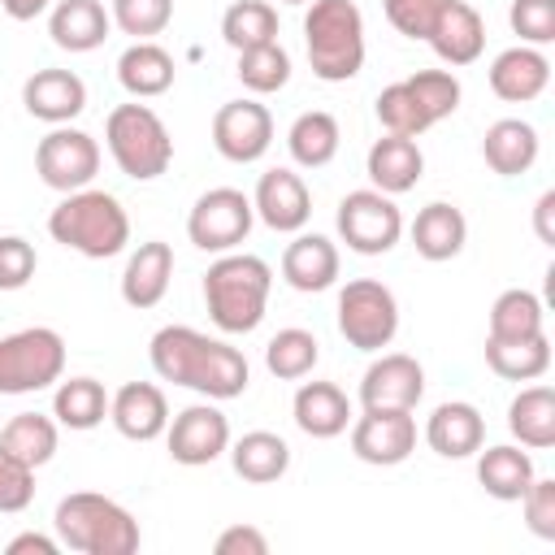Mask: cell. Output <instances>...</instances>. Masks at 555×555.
Instances as JSON below:
<instances>
[{
    "instance_id": "6da1fadb",
    "label": "cell",
    "mask_w": 555,
    "mask_h": 555,
    "mask_svg": "<svg viewBox=\"0 0 555 555\" xmlns=\"http://www.w3.org/2000/svg\"><path fill=\"white\" fill-rule=\"evenodd\" d=\"M147 360H152V373L160 382L186 386V390H195L212 403L238 399L251 382V364L238 347H230L221 338H208L191 325L156 330L152 343H147Z\"/></svg>"
},
{
    "instance_id": "7a4b0ae2",
    "label": "cell",
    "mask_w": 555,
    "mask_h": 555,
    "mask_svg": "<svg viewBox=\"0 0 555 555\" xmlns=\"http://www.w3.org/2000/svg\"><path fill=\"white\" fill-rule=\"evenodd\" d=\"M273 269L251 251H221L204 273V304L221 334H251L264 321Z\"/></svg>"
},
{
    "instance_id": "3957f363",
    "label": "cell",
    "mask_w": 555,
    "mask_h": 555,
    "mask_svg": "<svg viewBox=\"0 0 555 555\" xmlns=\"http://www.w3.org/2000/svg\"><path fill=\"white\" fill-rule=\"evenodd\" d=\"M48 234H52V243H61V247H69L87 260H108V256L126 251L130 217H126L117 195L82 186V191H69L48 212Z\"/></svg>"
},
{
    "instance_id": "277c9868",
    "label": "cell",
    "mask_w": 555,
    "mask_h": 555,
    "mask_svg": "<svg viewBox=\"0 0 555 555\" xmlns=\"http://www.w3.org/2000/svg\"><path fill=\"white\" fill-rule=\"evenodd\" d=\"M52 525H56L61 546L78 555H134L143 542L139 520L117 499L95 494V490L65 494L52 512Z\"/></svg>"
},
{
    "instance_id": "5b68a950",
    "label": "cell",
    "mask_w": 555,
    "mask_h": 555,
    "mask_svg": "<svg viewBox=\"0 0 555 555\" xmlns=\"http://www.w3.org/2000/svg\"><path fill=\"white\" fill-rule=\"evenodd\" d=\"M304 43L308 65L321 82H347L364 69V13L356 0H308Z\"/></svg>"
},
{
    "instance_id": "8992f818",
    "label": "cell",
    "mask_w": 555,
    "mask_h": 555,
    "mask_svg": "<svg viewBox=\"0 0 555 555\" xmlns=\"http://www.w3.org/2000/svg\"><path fill=\"white\" fill-rule=\"evenodd\" d=\"M104 143L113 165L134 178V182H152L173 165V139L169 126L160 121V113L152 104H117L104 117Z\"/></svg>"
},
{
    "instance_id": "52a82bcc",
    "label": "cell",
    "mask_w": 555,
    "mask_h": 555,
    "mask_svg": "<svg viewBox=\"0 0 555 555\" xmlns=\"http://www.w3.org/2000/svg\"><path fill=\"white\" fill-rule=\"evenodd\" d=\"M65 377V338L52 325H30L0 338V395H35Z\"/></svg>"
},
{
    "instance_id": "ba28073f",
    "label": "cell",
    "mask_w": 555,
    "mask_h": 555,
    "mask_svg": "<svg viewBox=\"0 0 555 555\" xmlns=\"http://www.w3.org/2000/svg\"><path fill=\"white\" fill-rule=\"evenodd\" d=\"M338 334L356 351H382L399 334V299L377 278H356L338 291Z\"/></svg>"
},
{
    "instance_id": "9c48e42d",
    "label": "cell",
    "mask_w": 555,
    "mask_h": 555,
    "mask_svg": "<svg viewBox=\"0 0 555 555\" xmlns=\"http://www.w3.org/2000/svg\"><path fill=\"white\" fill-rule=\"evenodd\" d=\"M334 225H338V238L356 256H386L403 238V212H399L395 195H382L377 186L347 191L338 199Z\"/></svg>"
},
{
    "instance_id": "30bf717a",
    "label": "cell",
    "mask_w": 555,
    "mask_h": 555,
    "mask_svg": "<svg viewBox=\"0 0 555 555\" xmlns=\"http://www.w3.org/2000/svg\"><path fill=\"white\" fill-rule=\"evenodd\" d=\"M251 221H256L251 195H243L238 186H212V191H204L191 204V212H186V238L199 251L221 256V251H234L238 243H247Z\"/></svg>"
},
{
    "instance_id": "8fae6325",
    "label": "cell",
    "mask_w": 555,
    "mask_h": 555,
    "mask_svg": "<svg viewBox=\"0 0 555 555\" xmlns=\"http://www.w3.org/2000/svg\"><path fill=\"white\" fill-rule=\"evenodd\" d=\"M35 173L61 195L82 191L100 173V143L78 126H52L35 147Z\"/></svg>"
},
{
    "instance_id": "7c38bea8",
    "label": "cell",
    "mask_w": 555,
    "mask_h": 555,
    "mask_svg": "<svg viewBox=\"0 0 555 555\" xmlns=\"http://www.w3.org/2000/svg\"><path fill=\"white\" fill-rule=\"evenodd\" d=\"M165 447H169V460L173 464L204 468V464H212L217 455L230 451V421H225V412L212 399L208 403H191L178 416H169Z\"/></svg>"
},
{
    "instance_id": "4fadbf2b",
    "label": "cell",
    "mask_w": 555,
    "mask_h": 555,
    "mask_svg": "<svg viewBox=\"0 0 555 555\" xmlns=\"http://www.w3.org/2000/svg\"><path fill=\"white\" fill-rule=\"evenodd\" d=\"M416 451V416L408 408H364L351 421V455L373 468H395Z\"/></svg>"
},
{
    "instance_id": "5bb4252c",
    "label": "cell",
    "mask_w": 555,
    "mask_h": 555,
    "mask_svg": "<svg viewBox=\"0 0 555 555\" xmlns=\"http://www.w3.org/2000/svg\"><path fill=\"white\" fill-rule=\"evenodd\" d=\"M273 143V117L260 100H225L212 113V147L230 165H256Z\"/></svg>"
},
{
    "instance_id": "9a60e30c",
    "label": "cell",
    "mask_w": 555,
    "mask_h": 555,
    "mask_svg": "<svg viewBox=\"0 0 555 555\" xmlns=\"http://www.w3.org/2000/svg\"><path fill=\"white\" fill-rule=\"evenodd\" d=\"M425 399V369L408 351L377 356L360 377V408H416Z\"/></svg>"
},
{
    "instance_id": "2e32d148",
    "label": "cell",
    "mask_w": 555,
    "mask_h": 555,
    "mask_svg": "<svg viewBox=\"0 0 555 555\" xmlns=\"http://www.w3.org/2000/svg\"><path fill=\"white\" fill-rule=\"evenodd\" d=\"M256 217L278 234H299L312 217V191L295 169H264L251 195Z\"/></svg>"
},
{
    "instance_id": "e0dca14e",
    "label": "cell",
    "mask_w": 555,
    "mask_h": 555,
    "mask_svg": "<svg viewBox=\"0 0 555 555\" xmlns=\"http://www.w3.org/2000/svg\"><path fill=\"white\" fill-rule=\"evenodd\" d=\"M22 104L35 121L69 126L87 108V82L74 69H35L22 82Z\"/></svg>"
},
{
    "instance_id": "ac0fdd59",
    "label": "cell",
    "mask_w": 555,
    "mask_h": 555,
    "mask_svg": "<svg viewBox=\"0 0 555 555\" xmlns=\"http://www.w3.org/2000/svg\"><path fill=\"white\" fill-rule=\"evenodd\" d=\"M108 421L130 442H152L169 425V399L156 382H126L117 395H108Z\"/></svg>"
},
{
    "instance_id": "d6986e66",
    "label": "cell",
    "mask_w": 555,
    "mask_h": 555,
    "mask_svg": "<svg viewBox=\"0 0 555 555\" xmlns=\"http://www.w3.org/2000/svg\"><path fill=\"white\" fill-rule=\"evenodd\" d=\"M425 43L434 48V56L442 65H473L481 56V48H486V22H481V13L473 4L447 0L442 13L434 17Z\"/></svg>"
},
{
    "instance_id": "ffe728a7",
    "label": "cell",
    "mask_w": 555,
    "mask_h": 555,
    "mask_svg": "<svg viewBox=\"0 0 555 555\" xmlns=\"http://www.w3.org/2000/svg\"><path fill=\"white\" fill-rule=\"evenodd\" d=\"M169 282H173V247L165 238H147L130 251V260L121 269V299L130 308L147 312L169 295Z\"/></svg>"
},
{
    "instance_id": "44dd1931",
    "label": "cell",
    "mask_w": 555,
    "mask_h": 555,
    "mask_svg": "<svg viewBox=\"0 0 555 555\" xmlns=\"http://www.w3.org/2000/svg\"><path fill=\"white\" fill-rule=\"evenodd\" d=\"M425 442L442 460H468L486 447V416L464 399L438 403L425 421Z\"/></svg>"
},
{
    "instance_id": "7402d4cb",
    "label": "cell",
    "mask_w": 555,
    "mask_h": 555,
    "mask_svg": "<svg viewBox=\"0 0 555 555\" xmlns=\"http://www.w3.org/2000/svg\"><path fill=\"white\" fill-rule=\"evenodd\" d=\"M551 82V61L542 56V48H529V43H516V48H503L494 61H490V91L507 104H529L546 91Z\"/></svg>"
},
{
    "instance_id": "603a6c76",
    "label": "cell",
    "mask_w": 555,
    "mask_h": 555,
    "mask_svg": "<svg viewBox=\"0 0 555 555\" xmlns=\"http://www.w3.org/2000/svg\"><path fill=\"white\" fill-rule=\"evenodd\" d=\"M364 173L382 195H403V191H412L421 182L425 152L408 134H382V139H373V147L364 156Z\"/></svg>"
},
{
    "instance_id": "cb8c5ba5",
    "label": "cell",
    "mask_w": 555,
    "mask_h": 555,
    "mask_svg": "<svg viewBox=\"0 0 555 555\" xmlns=\"http://www.w3.org/2000/svg\"><path fill=\"white\" fill-rule=\"evenodd\" d=\"M282 282L299 295L330 291L338 282V247L325 234H295L282 251Z\"/></svg>"
},
{
    "instance_id": "d4e9b609",
    "label": "cell",
    "mask_w": 555,
    "mask_h": 555,
    "mask_svg": "<svg viewBox=\"0 0 555 555\" xmlns=\"http://www.w3.org/2000/svg\"><path fill=\"white\" fill-rule=\"evenodd\" d=\"M291 416L308 438H338L351 425V399L334 382H304L291 399Z\"/></svg>"
},
{
    "instance_id": "484cf974",
    "label": "cell",
    "mask_w": 555,
    "mask_h": 555,
    "mask_svg": "<svg viewBox=\"0 0 555 555\" xmlns=\"http://www.w3.org/2000/svg\"><path fill=\"white\" fill-rule=\"evenodd\" d=\"M113 30L104 0H56L48 13V35L65 52H95Z\"/></svg>"
},
{
    "instance_id": "4316f807",
    "label": "cell",
    "mask_w": 555,
    "mask_h": 555,
    "mask_svg": "<svg viewBox=\"0 0 555 555\" xmlns=\"http://www.w3.org/2000/svg\"><path fill=\"white\" fill-rule=\"evenodd\" d=\"M464 243H468V221H464V212L455 204L434 199V204H425L416 212V221H412V247H416L421 260H429V264L455 260L464 251Z\"/></svg>"
},
{
    "instance_id": "83f0119b",
    "label": "cell",
    "mask_w": 555,
    "mask_h": 555,
    "mask_svg": "<svg viewBox=\"0 0 555 555\" xmlns=\"http://www.w3.org/2000/svg\"><path fill=\"white\" fill-rule=\"evenodd\" d=\"M538 147H542V139H538V130H533L529 121H520V117H499V121L486 130V139H481V160H486L499 178H520V173L533 169Z\"/></svg>"
},
{
    "instance_id": "f1b7e54d",
    "label": "cell",
    "mask_w": 555,
    "mask_h": 555,
    "mask_svg": "<svg viewBox=\"0 0 555 555\" xmlns=\"http://www.w3.org/2000/svg\"><path fill=\"white\" fill-rule=\"evenodd\" d=\"M173 74H178L173 56H169L160 43H152V39H134V43L117 56V82H121L126 95H134V100H156V95H165V91L173 87Z\"/></svg>"
},
{
    "instance_id": "f546056e",
    "label": "cell",
    "mask_w": 555,
    "mask_h": 555,
    "mask_svg": "<svg viewBox=\"0 0 555 555\" xmlns=\"http://www.w3.org/2000/svg\"><path fill=\"white\" fill-rule=\"evenodd\" d=\"M533 477H538V473H533V455H529L525 447L499 442V447H486V451L477 455V481H481V490H486L490 499H499V503H516V499L529 490Z\"/></svg>"
},
{
    "instance_id": "4dcf8cb0",
    "label": "cell",
    "mask_w": 555,
    "mask_h": 555,
    "mask_svg": "<svg viewBox=\"0 0 555 555\" xmlns=\"http://www.w3.org/2000/svg\"><path fill=\"white\" fill-rule=\"evenodd\" d=\"M338 143H343V130H338V117L325 113V108H308L291 121L286 130V152L299 169H325L334 156H338Z\"/></svg>"
},
{
    "instance_id": "1f68e13d",
    "label": "cell",
    "mask_w": 555,
    "mask_h": 555,
    "mask_svg": "<svg viewBox=\"0 0 555 555\" xmlns=\"http://www.w3.org/2000/svg\"><path fill=\"white\" fill-rule=\"evenodd\" d=\"M230 464L243 481L251 486H269L278 477H286L291 468V447L282 434H269V429H251L243 434L238 442H230Z\"/></svg>"
},
{
    "instance_id": "d6a6232c",
    "label": "cell",
    "mask_w": 555,
    "mask_h": 555,
    "mask_svg": "<svg viewBox=\"0 0 555 555\" xmlns=\"http://www.w3.org/2000/svg\"><path fill=\"white\" fill-rule=\"evenodd\" d=\"M507 429L529 451L555 447V390L551 386H525L507 403Z\"/></svg>"
},
{
    "instance_id": "836d02e7",
    "label": "cell",
    "mask_w": 555,
    "mask_h": 555,
    "mask_svg": "<svg viewBox=\"0 0 555 555\" xmlns=\"http://www.w3.org/2000/svg\"><path fill=\"white\" fill-rule=\"evenodd\" d=\"M486 364L503 382H538L551 369V338H486Z\"/></svg>"
},
{
    "instance_id": "e575fe53",
    "label": "cell",
    "mask_w": 555,
    "mask_h": 555,
    "mask_svg": "<svg viewBox=\"0 0 555 555\" xmlns=\"http://www.w3.org/2000/svg\"><path fill=\"white\" fill-rule=\"evenodd\" d=\"M52 416H56V425L78 429V434L95 429L108 416L104 382H95V377H61L56 390H52Z\"/></svg>"
},
{
    "instance_id": "d590c367",
    "label": "cell",
    "mask_w": 555,
    "mask_h": 555,
    "mask_svg": "<svg viewBox=\"0 0 555 555\" xmlns=\"http://www.w3.org/2000/svg\"><path fill=\"white\" fill-rule=\"evenodd\" d=\"M56 442H61V425L56 416H43V412H17L0 425V447L30 468H43L56 455Z\"/></svg>"
},
{
    "instance_id": "8d00e7d4",
    "label": "cell",
    "mask_w": 555,
    "mask_h": 555,
    "mask_svg": "<svg viewBox=\"0 0 555 555\" xmlns=\"http://www.w3.org/2000/svg\"><path fill=\"white\" fill-rule=\"evenodd\" d=\"M546 334V308L533 291L512 286L490 304V330L486 338H533Z\"/></svg>"
},
{
    "instance_id": "74e56055",
    "label": "cell",
    "mask_w": 555,
    "mask_h": 555,
    "mask_svg": "<svg viewBox=\"0 0 555 555\" xmlns=\"http://www.w3.org/2000/svg\"><path fill=\"white\" fill-rule=\"evenodd\" d=\"M221 39L234 52L260 48V43H278V9L269 0H234L221 13Z\"/></svg>"
},
{
    "instance_id": "f35d334b",
    "label": "cell",
    "mask_w": 555,
    "mask_h": 555,
    "mask_svg": "<svg viewBox=\"0 0 555 555\" xmlns=\"http://www.w3.org/2000/svg\"><path fill=\"white\" fill-rule=\"evenodd\" d=\"M317 360H321V343H317L312 330L286 325V330H278V334L264 343V369H269L273 377H282V382L308 377V373L317 369Z\"/></svg>"
},
{
    "instance_id": "ab89813d",
    "label": "cell",
    "mask_w": 555,
    "mask_h": 555,
    "mask_svg": "<svg viewBox=\"0 0 555 555\" xmlns=\"http://www.w3.org/2000/svg\"><path fill=\"white\" fill-rule=\"evenodd\" d=\"M238 82L251 91V95H273L291 82V52L282 43H260V48H247L238 52Z\"/></svg>"
},
{
    "instance_id": "60d3db41",
    "label": "cell",
    "mask_w": 555,
    "mask_h": 555,
    "mask_svg": "<svg viewBox=\"0 0 555 555\" xmlns=\"http://www.w3.org/2000/svg\"><path fill=\"white\" fill-rule=\"evenodd\" d=\"M373 113H377V121H382L386 134H408V139H416V134L429 130V117H425V108H421V100L412 95L408 82H390V87H382Z\"/></svg>"
},
{
    "instance_id": "b9f144b4",
    "label": "cell",
    "mask_w": 555,
    "mask_h": 555,
    "mask_svg": "<svg viewBox=\"0 0 555 555\" xmlns=\"http://www.w3.org/2000/svg\"><path fill=\"white\" fill-rule=\"evenodd\" d=\"M403 82H408L412 95L421 100L429 126H438L442 117H451V113L460 108V100H464V87H460V78H455L451 69H416V74L403 78Z\"/></svg>"
},
{
    "instance_id": "7bdbcfd3",
    "label": "cell",
    "mask_w": 555,
    "mask_h": 555,
    "mask_svg": "<svg viewBox=\"0 0 555 555\" xmlns=\"http://www.w3.org/2000/svg\"><path fill=\"white\" fill-rule=\"evenodd\" d=\"M108 17L130 39H152L173 22V0H113Z\"/></svg>"
},
{
    "instance_id": "ee69618b",
    "label": "cell",
    "mask_w": 555,
    "mask_h": 555,
    "mask_svg": "<svg viewBox=\"0 0 555 555\" xmlns=\"http://www.w3.org/2000/svg\"><path fill=\"white\" fill-rule=\"evenodd\" d=\"M507 22L520 35V43L542 48L555 39V0H512Z\"/></svg>"
},
{
    "instance_id": "f6af8a7d",
    "label": "cell",
    "mask_w": 555,
    "mask_h": 555,
    "mask_svg": "<svg viewBox=\"0 0 555 555\" xmlns=\"http://www.w3.org/2000/svg\"><path fill=\"white\" fill-rule=\"evenodd\" d=\"M520 512H525V525L533 538L542 542H555V481L551 477H533L529 490L516 499Z\"/></svg>"
},
{
    "instance_id": "bcb514c9",
    "label": "cell",
    "mask_w": 555,
    "mask_h": 555,
    "mask_svg": "<svg viewBox=\"0 0 555 555\" xmlns=\"http://www.w3.org/2000/svg\"><path fill=\"white\" fill-rule=\"evenodd\" d=\"M39 269L35 243L22 234H0V291H22Z\"/></svg>"
},
{
    "instance_id": "7dc6e473",
    "label": "cell",
    "mask_w": 555,
    "mask_h": 555,
    "mask_svg": "<svg viewBox=\"0 0 555 555\" xmlns=\"http://www.w3.org/2000/svg\"><path fill=\"white\" fill-rule=\"evenodd\" d=\"M35 499V468L0 447V512H26Z\"/></svg>"
},
{
    "instance_id": "c3c4849f",
    "label": "cell",
    "mask_w": 555,
    "mask_h": 555,
    "mask_svg": "<svg viewBox=\"0 0 555 555\" xmlns=\"http://www.w3.org/2000/svg\"><path fill=\"white\" fill-rule=\"evenodd\" d=\"M442 4H447V0H382L386 22H390L399 35H408V39H425L429 26H434V17L442 13Z\"/></svg>"
},
{
    "instance_id": "681fc988",
    "label": "cell",
    "mask_w": 555,
    "mask_h": 555,
    "mask_svg": "<svg viewBox=\"0 0 555 555\" xmlns=\"http://www.w3.org/2000/svg\"><path fill=\"white\" fill-rule=\"evenodd\" d=\"M212 551L217 555H264L269 551V538L256 525H230V529L217 533Z\"/></svg>"
},
{
    "instance_id": "f907efd6",
    "label": "cell",
    "mask_w": 555,
    "mask_h": 555,
    "mask_svg": "<svg viewBox=\"0 0 555 555\" xmlns=\"http://www.w3.org/2000/svg\"><path fill=\"white\" fill-rule=\"evenodd\" d=\"M533 234L546 247H555V191H542L538 195V204H533Z\"/></svg>"
},
{
    "instance_id": "816d5d0a",
    "label": "cell",
    "mask_w": 555,
    "mask_h": 555,
    "mask_svg": "<svg viewBox=\"0 0 555 555\" xmlns=\"http://www.w3.org/2000/svg\"><path fill=\"white\" fill-rule=\"evenodd\" d=\"M4 551H9V555H26V551H35V555H56V551H61V538H48V533H17V538H9Z\"/></svg>"
},
{
    "instance_id": "f5cc1de1",
    "label": "cell",
    "mask_w": 555,
    "mask_h": 555,
    "mask_svg": "<svg viewBox=\"0 0 555 555\" xmlns=\"http://www.w3.org/2000/svg\"><path fill=\"white\" fill-rule=\"evenodd\" d=\"M52 0H0V9L13 17V22H35Z\"/></svg>"
},
{
    "instance_id": "db71d44e",
    "label": "cell",
    "mask_w": 555,
    "mask_h": 555,
    "mask_svg": "<svg viewBox=\"0 0 555 555\" xmlns=\"http://www.w3.org/2000/svg\"><path fill=\"white\" fill-rule=\"evenodd\" d=\"M282 4H308V0H282Z\"/></svg>"
}]
</instances>
